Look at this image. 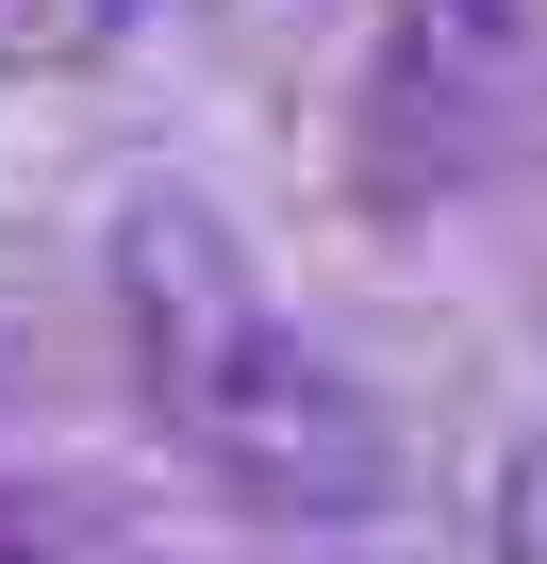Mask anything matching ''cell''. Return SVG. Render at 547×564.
<instances>
[{"label":"cell","instance_id":"6da1fadb","mask_svg":"<svg viewBox=\"0 0 547 564\" xmlns=\"http://www.w3.org/2000/svg\"><path fill=\"white\" fill-rule=\"evenodd\" d=\"M117 333H133L150 432H166L199 481H232V498H265V514H365V498L398 481L382 399H365L332 349L283 333V300L249 282V249H232L199 199H133V216H117Z\"/></svg>","mask_w":547,"mask_h":564},{"label":"cell","instance_id":"7a4b0ae2","mask_svg":"<svg viewBox=\"0 0 547 564\" xmlns=\"http://www.w3.org/2000/svg\"><path fill=\"white\" fill-rule=\"evenodd\" d=\"M547 117V0H382L365 34V183L382 199H448L481 166H514Z\"/></svg>","mask_w":547,"mask_h":564},{"label":"cell","instance_id":"3957f363","mask_svg":"<svg viewBox=\"0 0 547 564\" xmlns=\"http://www.w3.org/2000/svg\"><path fill=\"white\" fill-rule=\"evenodd\" d=\"M133 34H150V0H0V51L18 67H100Z\"/></svg>","mask_w":547,"mask_h":564},{"label":"cell","instance_id":"277c9868","mask_svg":"<svg viewBox=\"0 0 547 564\" xmlns=\"http://www.w3.org/2000/svg\"><path fill=\"white\" fill-rule=\"evenodd\" d=\"M497 564H547V432L497 465Z\"/></svg>","mask_w":547,"mask_h":564},{"label":"cell","instance_id":"5b68a950","mask_svg":"<svg viewBox=\"0 0 547 564\" xmlns=\"http://www.w3.org/2000/svg\"><path fill=\"white\" fill-rule=\"evenodd\" d=\"M0 564H84V547H67V514H34V498H0Z\"/></svg>","mask_w":547,"mask_h":564}]
</instances>
